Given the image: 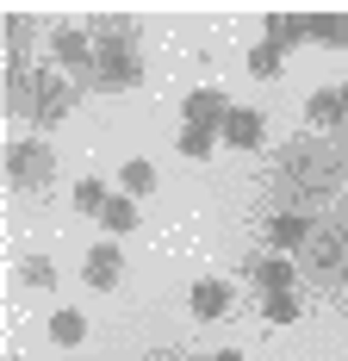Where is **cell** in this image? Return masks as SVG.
Returning <instances> with one entry per match:
<instances>
[{
    "mask_svg": "<svg viewBox=\"0 0 348 361\" xmlns=\"http://www.w3.org/2000/svg\"><path fill=\"white\" fill-rule=\"evenodd\" d=\"M94 44H100V56H94V87H112V94H125V87H137L143 81V56H137V32H131V19H100L94 25Z\"/></svg>",
    "mask_w": 348,
    "mask_h": 361,
    "instance_id": "6da1fadb",
    "label": "cell"
},
{
    "mask_svg": "<svg viewBox=\"0 0 348 361\" xmlns=\"http://www.w3.org/2000/svg\"><path fill=\"white\" fill-rule=\"evenodd\" d=\"M6 100H13V112L25 125H56L75 106V87L63 75H50V69H13V94Z\"/></svg>",
    "mask_w": 348,
    "mask_h": 361,
    "instance_id": "7a4b0ae2",
    "label": "cell"
},
{
    "mask_svg": "<svg viewBox=\"0 0 348 361\" xmlns=\"http://www.w3.org/2000/svg\"><path fill=\"white\" fill-rule=\"evenodd\" d=\"M6 175L19 193H37L44 180L56 175V149L44 144V137H19V144H6Z\"/></svg>",
    "mask_w": 348,
    "mask_h": 361,
    "instance_id": "3957f363",
    "label": "cell"
},
{
    "mask_svg": "<svg viewBox=\"0 0 348 361\" xmlns=\"http://www.w3.org/2000/svg\"><path fill=\"white\" fill-rule=\"evenodd\" d=\"M94 56H100L94 32H81V25H56V32H50V63H56V69L94 75Z\"/></svg>",
    "mask_w": 348,
    "mask_h": 361,
    "instance_id": "277c9868",
    "label": "cell"
},
{
    "mask_svg": "<svg viewBox=\"0 0 348 361\" xmlns=\"http://www.w3.org/2000/svg\"><path fill=\"white\" fill-rule=\"evenodd\" d=\"M81 281L94 293H112L118 281H125V255H118V243L112 237H100L94 250H87V262H81Z\"/></svg>",
    "mask_w": 348,
    "mask_h": 361,
    "instance_id": "5b68a950",
    "label": "cell"
},
{
    "mask_svg": "<svg viewBox=\"0 0 348 361\" xmlns=\"http://www.w3.org/2000/svg\"><path fill=\"white\" fill-rule=\"evenodd\" d=\"M180 118L187 125H206V131H224V118H230V100H224V87H193L187 100H180Z\"/></svg>",
    "mask_w": 348,
    "mask_h": 361,
    "instance_id": "8992f818",
    "label": "cell"
},
{
    "mask_svg": "<svg viewBox=\"0 0 348 361\" xmlns=\"http://www.w3.org/2000/svg\"><path fill=\"white\" fill-rule=\"evenodd\" d=\"M230 149H261L268 144V112L255 106H230V118H224V131H218Z\"/></svg>",
    "mask_w": 348,
    "mask_h": 361,
    "instance_id": "52a82bcc",
    "label": "cell"
},
{
    "mask_svg": "<svg viewBox=\"0 0 348 361\" xmlns=\"http://www.w3.org/2000/svg\"><path fill=\"white\" fill-rule=\"evenodd\" d=\"M187 305H193V318H199V324L224 318V312H230V281H218V274L193 281V287H187Z\"/></svg>",
    "mask_w": 348,
    "mask_h": 361,
    "instance_id": "ba28073f",
    "label": "cell"
},
{
    "mask_svg": "<svg viewBox=\"0 0 348 361\" xmlns=\"http://www.w3.org/2000/svg\"><path fill=\"white\" fill-rule=\"evenodd\" d=\"M305 118H311L317 131H342L348 125V87H317L311 100H305Z\"/></svg>",
    "mask_w": 348,
    "mask_h": 361,
    "instance_id": "9c48e42d",
    "label": "cell"
},
{
    "mask_svg": "<svg viewBox=\"0 0 348 361\" xmlns=\"http://www.w3.org/2000/svg\"><path fill=\"white\" fill-rule=\"evenodd\" d=\"M268 237H274V250H280V255H292V250H311L317 224H311L305 212H280L274 224H268Z\"/></svg>",
    "mask_w": 348,
    "mask_h": 361,
    "instance_id": "30bf717a",
    "label": "cell"
},
{
    "mask_svg": "<svg viewBox=\"0 0 348 361\" xmlns=\"http://www.w3.org/2000/svg\"><path fill=\"white\" fill-rule=\"evenodd\" d=\"M249 274H255V287L268 293V299L292 293V281H299V268H292L286 255H261V262H249Z\"/></svg>",
    "mask_w": 348,
    "mask_h": 361,
    "instance_id": "8fae6325",
    "label": "cell"
},
{
    "mask_svg": "<svg viewBox=\"0 0 348 361\" xmlns=\"http://www.w3.org/2000/svg\"><path fill=\"white\" fill-rule=\"evenodd\" d=\"M261 25H268V44H274V50H292V44L311 37V13H268Z\"/></svg>",
    "mask_w": 348,
    "mask_h": 361,
    "instance_id": "7c38bea8",
    "label": "cell"
},
{
    "mask_svg": "<svg viewBox=\"0 0 348 361\" xmlns=\"http://www.w3.org/2000/svg\"><path fill=\"white\" fill-rule=\"evenodd\" d=\"M100 224H106V237H125V231H137V200H131V193H118V187H112V200H106V212H100Z\"/></svg>",
    "mask_w": 348,
    "mask_h": 361,
    "instance_id": "4fadbf2b",
    "label": "cell"
},
{
    "mask_svg": "<svg viewBox=\"0 0 348 361\" xmlns=\"http://www.w3.org/2000/svg\"><path fill=\"white\" fill-rule=\"evenodd\" d=\"M118 193H131V200L156 193V162H149V156H131V162L118 169Z\"/></svg>",
    "mask_w": 348,
    "mask_h": 361,
    "instance_id": "5bb4252c",
    "label": "cell"
},
{
    "mask_svg": "<svg viewBox=\"0 0 348 361\" xmlns=\"http://www.w3.org/2000/svg\"><path fill=\"white\" fill-rule=\"evenodd\" d=\"M69 200H75V212L100 218V212H106V200H112V187H106V175H81V180H75V193H69Z\"/></svg>",
    "mask_w": 348,
    "mask_h": 361,
    "instance_id": "9a60e30c",
    "label": "cell"
},
{
    "mask_svg": "<svg viewBox=\"0 0 348 361\" xmlns=\"http://www.w3.org/2000/svg\"><path fill=\"white\" fill-rule=\"evenodd\" d=\"M218 144H224V137H218V131H206V125H180V137H174V149H180L187 162H206Z\"/></svg>",
    "mask_w": 348,
    "mask_h": 361,
    "instance_id": "2e32d148",
    "label": "cell"
},
{
    "mask_svg": "<svg viewBox=\"0 0 348 361\" xmlns=\"http://www.w3.org/2000/svg\"><path fill=\"white\" fill-rule=\"evenodd\" d=\"M50 343H56V349L87 343V318H81V312H69V305H63V312H50Z\"/></svg>",
    "mask_w": 348,
    "mask_h": 361,
    "instance_id": "e0dca14e",
    "label": "cell"
},
{
    "mask_svg": "<svg viewBox=\"0 0 348 361\" xmlns=\"http://www.w3.org/2000/svg\"><path fill=\"white\" fill-rule=\"evenodd\" d=\"M311 37L330 44V50H342L348 44V13H311Z\"/></svg>",
    "mask_w": 348,
    "mask_h": 361,
    "instance_id": "ac0fdd59",
    "label": "cell"
},
{
    "mask_svg": "<svg viewBox=\"0 0 348 361\" xmlns=\"http://www.w3.org/2000/svg\"><path fill=\"white\" fill-rule=\"evenodd\" d=\"M280 63H286V50H274L268 37H261V44H249V75H261V81H274V75H280Z\"/></svg>",
    "mask_w": 348,
    "mask_h": 361,
    "instance_id": "d6986e66",
    "label": "cell"
},
{
    "mask_svg": "<svg viewBox=\"0 0 348 361\" xmlns=\"http://www.w3.org/2000/svg\"><path fill=\"white\" fill-rule=\"evenodd\" d=\"M19 281H25V287H50V281H56V262H50V255H25V262H19Z\"/></svg>",
    "mask_w": 348,
    "mask_h": 361,
    "instance_id": "ffe728a7",
    "label": "cell"
},
{
    "mask_svg": "<svg viewBox=\"0 0 348 361\" xmlns=\"http://www.w3.org/2000/svg\"><path fill=\"white\" fill-rule=\"evenodd\" d=\"M261 318H268V324H292V318H299V293H280V299H268V305H261Z\"/></svg>",
    "mask_w": 348,
    "mask_h": 361,
    "instance_id": "44dd1931",
    "label": "cell"
},
{
    "mask_svg": "<svg viewBox=\"0 0 348 361\" xmlns=\"http://www.w3.org/2000/svg\"><path fill=\"white\" fill-rule=\"evenodd\" d=\"M211 361H249V355H243V349H218Z\"/></svg>",
    "mask_w": 348,
    "mask_h": 361,
    "instance_id": "7402d4cb",
    "label": "cell"
},
{
    "mask_svg": "<svg viewBox=\"0 0 348 361\" xmlns=\"http://www.w3.org/2000/svg\"><path fill=\"white\" fill-rule=\"evenodd\" d=\"M6 361H19V355H6Z\"/></svg>",
    "mask_w": 348,
    "mask_h": 361,
    "instance_id": "603a6c76",
    "label": "cell"
}]
</instances>
